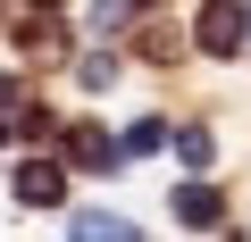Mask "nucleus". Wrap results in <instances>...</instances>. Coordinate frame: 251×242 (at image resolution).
<instances>
[{
    "label": "nucleus",
    "mask_w": 251,
    "mask_h": 242,
    "mask_svg": "<svg viewBox=\"0 0 251 242\" xmlns=\"http://www.w3.org/2000/svg\"><path fill=\"white\" fill-rule=\"evenodd\" d=\"M243 25H251V17L234 9V0H209V9H201V25H193V42H201L209 59H234V50H243Z\"/></svg>",
    "instance_id": "nucleus-1"
},
{
    "label": "nucleus",
    "mask_w": 251,
    "mask_h": 242,
    "mask_svg": "<svg viewBox=\"0 0 251 242\" xmlns=\"http://www.w3.org/2000/svg\"><path fill=\"white\" fill-rule=\"evenodd\" d=\"M34 9H59V0H34Z\"/></svg>",
    "instance_id": "nucleus-9"
},
{
    "label": "nucleus",
    "mask_w": 251,
    "mask_h": 242,
    "mask_svg": "<svg viewBox=\"0 0 251 242\" xmlns=\"http://www.w3.org/2000/svg\"><path fill=\"white\" fill-rule=\"evenodd\" d=\"M176 159L201 176V167H209V134H201V126H193V134H176Z\"/></svg>",
    "instance_id": "nucleus-7"
},
{
    "label": "nucleus",
    "mask_w": 251,
    "mask_h": 242,
    "mask_svg": "<svg viewBox=\"0 0 251 242\" xmlns=\"http://www.w3.org/2000/svg\"><path fill=\"white\" fill-rule=\"evenodd\" d=\"M0 142H9V126H0Z\"/></svg>",
    "instance_id": "nucleus-10"
},
{
    "label": "nucleus",
    "mask_w": 251,
    "mask_h": 242,
    "mask_svg": "<svg viewBox=\"0 0 251 242\" xmlns=\"http://www.w3.org/2000/svg\"><path fill=\"white\" fill-rule=\"evenodd\" d=\"M25 50H34V59H59V50H67V42H59V34H50V25H42V17H25Z\"/></svg>",
    "instance_id": "nucleus-6"
},
{
    "label": "nucleus",
    "mask_w": 251,
    "mask_h": 242,
    "mask_svg": "<svg viewBox=\"0 0 251 242\" xmlns=\"http://www.w3.org/2000/svg\"><path fill=\"white\" fill-rule=\"evenodd\" d=\"M67 151H75V167H92V176H109V167H117V142H109L100 126H75V134H67Z\"/></svg>",
    "instance_id": "nucleus-3"
},
{
    "label": "nucleus",
    "mask_w": 251,
    "mask_h": 242,
    "mask_svg": "<svg viewBox=\"0 0 251 242\" xmlns=\"http://www.w3.org/2000/svg\"><path fill=\"white\" fill-rule=\"evenodd\" d=\"M59 192H67V176H59L50 159H25V167H17V200H25V209H59Z\"/></svg>",
    "instance_id": "nucleus-2"
},
{
    "label": "nucleus",
    "mask_w": 251,
    "mask_h": 242,
    "mask_svg": "<svg viewBox=\"0 0 251 242\" xmlns=\"http://www.w3.org/2000/svg\"><path fill=\"white\" fill-rule=\"evenodd\" d=\"M176 217H184V225H218L226 209H218V192H209V184H176Z\"/></svg>",
    "instance_id": "nucleus-4"
},
{
    "label": "nucleus",
    "mask_w": 251,
    "mask_h": 242,
    "mask_svg": "<svg viewBox=\"0 0 251 242\" xmlns=\"http://www.w3.org/2000/svg\"><path fill=\"white\" fill-rule=\"evenodd\" d=\"M134 17H143V0H100V9H92V34H100V42H117Z\"/></svg>",
    "instance_id": "nucleus-5"
},
{
    "label": "nucleus",
    "mask_w": 251,
    "mask_h": 242,
    "mask_svg": "<svg viewBox=\"0 0 251 242\" xmlns=\"http://www.w3.org/2000/svg\"><path fill=\"white\" fill-rule=\"evenodd\" d=\"M75 234H84V242H109V234H126V225H117L109 209H84V217H75Z\"/></svg>",
    "instance_id": "nucleus-8"
}]
</instances>
